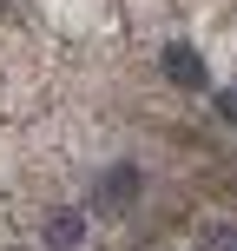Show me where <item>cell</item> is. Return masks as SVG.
<instances>
[{
  "label": "cell",
  "instance_id": "obj_1",
  "mask_svg": "<svg viewBox=\"0 0 237 251\" xmlns=\"http://www.w3.org/2000/svg\"><path fill=\"white\" fill-rule=\"evenodd\" d=\"M132 199H138V165H112V172L99 178V199L92 205H99V212H125Z\"/></svg>",
  "mask_w": 237,
  "mask_h": 251
},
{
  "label": "cell",
  "instance_id": "obj_2",
  "mask_svg": "<svg viewBox=\"0 0 237 251\" xmlns=\"http://www.w3.org/2000/svg\"><path fill=\"white\" fill-rule=\"evenodd\" d=\"M79 238H86V212H79V205H60V212H46V245H53V251H73Z\"/></svg>",
  "mask_w": 237,
  "mask_h": 251
},
{
  "label": "cell",
  "instance_id": "obj_3",
  "mask_svg": "<svg viewBox=\"0 0 237 251\" xmlns=\"http://www.w3.org/2000/svg\"><path fill=\"white\" fill-rule=\"evenodd\" d=\"M158 66H165V79H178V86H204V60L191 47H178V40L158 53Z\"/></svg>",
  "mask_w": 237,
  "mask_h": 251
}]
</instances>
